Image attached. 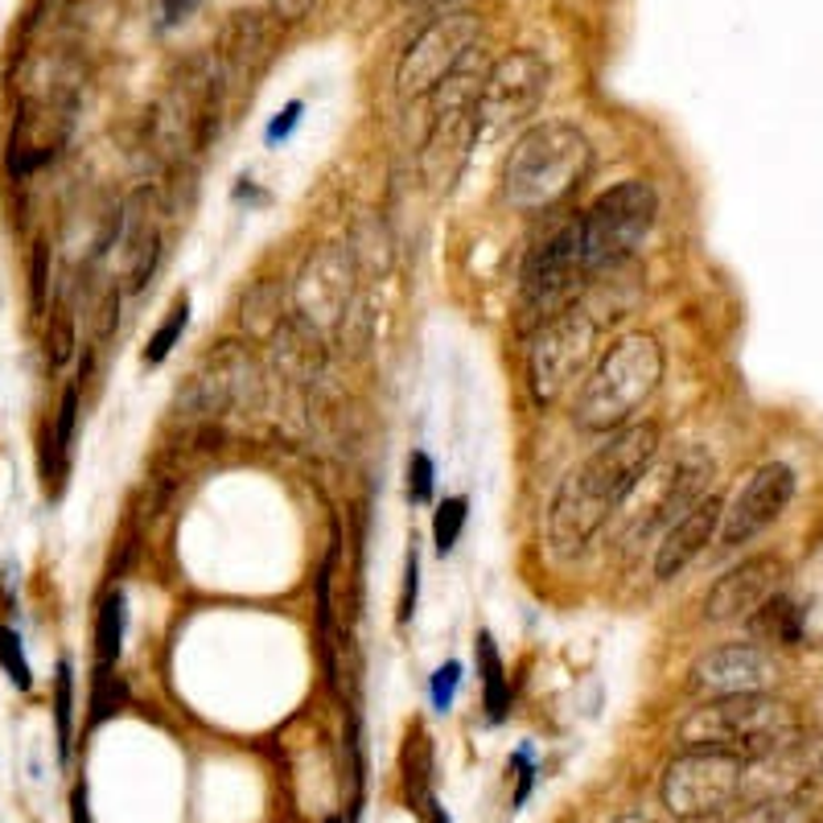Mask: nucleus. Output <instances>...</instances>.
I'll use <instances>...</instances> for the list:
<instances>
[{
    "instance_id": "obj_2",
    "label": "nucleus",
    "mask_w": 823,
    "mask_h": 823,
    "mask_svg": "<svg viewBox=\"0 0 823 823\" xmlns=\"http://www.w3.org/2000/svg\"><path fill=\"white\" fill-rule=\"evenodd\" d=\"M589 137L568 120H544L515 137L502 161V198L523 215H540L564 203L589 177Z\"/></svg>"
},
{
    "instance_id": "obj_13",
    "label": "nucleus",
    "mask_w": 823,
    "mask_h": 823,
    "mask_svg": "<svg viewBox=\"0 0 823 823\" xmlns=\"http://www.w3.org/2000/svg\"><path fill=\"white\" fill-rule=\"evenodd\" d=\"M775 659L761 651L758 642H725L692 663V687L708 692V696L761 692L766 684H775Z\"/></svg>"
},
{
    "instance_id": "obj_30",
    "label": "nucleus",
    "mask_w": 823,
    "mask_h": 823,
    "mask_svg": "<svg viewBox=\"0 0 823 823\" xmlns=\"http://www.w3.org/2000/svg\"><path fill=\"white\" fill-rule=\"evenodd\" d=\"M737 823H799V815L787 803H761V808L746 811Z\"/></svg>"
},
{
    "instance_id": "obj_21",
    "label": "nucleus",
    "mask_w": 823,
    "mask_h": 823,
    "mask_svg": "<svg viewBox=\"0 0 823 823\" xmlns=\"http://www.w3.org/2000/svg\"><path fill=\"white\" fill-rule=\"evenodd\" d=\"M469 519V498L466 495H450L436 502L433 511V548L436 556H450L453 548L462 544V531H466Z\"/></svg>"
},
{
    "instance_id": "obj_35",
    "label": "nucleus",
    "mask_w": 823,
    "mask_h": 823,
    "mask_svg": "<svg viewBox=\"0 0 823 823\" xmlns=\"http://www.w3.org/2000/svg\"><path fill=\"white\" fill-rule=\"evenodd\" d=\"M433 4H453V0H433Z\"/></svg>"
},
{
    "instance_id": "obj_33",
    "label": "nucleus",
    "mask_w": 823,
    "mask_h": 823,
    "mask_svg": "<svg viewBox=\"0 0 823 823\" xmlns=\"http://www.w3.org/2000/svg\"><path fill=\"white\" fill-rule=\"evenodd\" d=\"M433 808H436V803H433ZM433 823H450V815H445V811L436 808V811H433Z\"/></svg>"
},
{
    "instance_id": "obj_24",
    "label": "nucleus",
    "mask_w": 823,
    "mask_h": 823,
    "mask_svg": "<svg viewBox=\"0 0 823 823\" xmlns=\"http://www.w3.org/2000/svg\"><path fill=\"white\" fill-rule=\"evenodd\" d=\"M0 671L13 680V687H21V692H30L33 687V668L30 659H25V642H21V635H17L13 626H0Z\"/></svg>"
},
{
    "instance_id": "obj_23",
    "label": "nucleus",
    "mask_w": 823,
    "mask_h": 823,
    "mask_svg": "<svg viewBox=\"0 0 823 823\" xmlns=\"http://www.w3.org/2000/svg\"><path fill=\"white\" fill-rule=\"evenodd\" d=\"M128 700V687L120 675H111L108 668H95V680H91V725H104L108 716H116L124 708Z\"/></svg>"
},
{
    "instance_id": "obj_5",
    "label": "nucleus",
    "mask_w": 823,
    "mask_h": 823,
    "mask_svg": "<svg viewBox=\"0 0 823 823\" xmlns=\"http://www.w3.org/2000/svg\"><path fill=\"white\" fill-rule=\"evenodd\" d=\"M654 215H659V198H654L651 182H642V177L618 182L614 189L597 194L589 210L573 223L585 272L597 277V272H614L626 264L642 248V239L651 235Z\"/></svg>"
},
{
    "instance_id": "obj_9",
    "label": "nucleus",
    "mask_w": 823,
    "mask_h": 823,
    "mask_svg": "<svg viewBox=\"0 0 823 823\" xmlns=\"http://www.w3.org/2000/svg\"><path fill=\"white\" fill-rule=\"evenodd\" d=\"M589 277L581 264V248H576V227L568 223L548 243L531 251L528 268H523V284H519V313L523 326H544L556 313L576 305V289Z\"/></svg>"
},
{
    "instance_id": "obj_29",
    "label": "nucleus",
    "mask_w": 823,
    "mask_h": 823,
    "mask_svg": "<svg viewBox=\"0 0 823 823\" xmlns=\"http://www.w3.org/2000/svg\"><path fill=\"white\" fill-rule=\"evenodd\" d=\"M301 111H305V104H301V99H293V104H289L284 111H277V120H272V124H268V132H264L268 144H280V140H289V132L301 124Z\"/></svg>"
},
{
    "instance_id": "obj_8",
    "label": "nucleus",
    "mask_w": 823,
    "mask_h": 823,
    "mask_svg": "<svg viewBox=\"0 0 823 823\" xmlns=\"http://www.w3.org/2000/svg\"><path fill=\"white\" fill-rule=\"evenodd\" d=\"M481 21L474 13H441L433 17L424 30L408 42L404 58L396 66V87L404 99H420V95L436 91L441 83H450L462 63L469 58V50L478 42Z\"/></svg>"
},
{
    "instance_id": "obj_32",
    "label": "nucleus",
    "mask_w": 823,
    "mask_h": 823,
    "mask_svg": "<svg viewBox=\"0 0 823 823\" xmlns=\"http://www.w3.org/2000/svg\"><path fill=\"white\" fill-rule=\"evenodd\" d=\"M165 4V25H177V21H186L194 9H198V0H161Z\"/></svg>"
},
{
    "instance_id": "obj_28",
    "label": "nucleus",
    "mask_w": 823,
    "mask_h": 823,
    "mask_svg": "<svg viewBox=\"0 0 823 823\" xmlns=\"http://www.w3.org/2000/svg\"><path fill=\"white\" fill-rule=\"evenodd\" d=\"M511 766L515 775H519V791H515V808H523L528 803V794H531V787H535V761H531V746H519L511 754Z\"/></svg>"
},
{
    "instance_id": "obj_11",
    "label": "nucleus",
    "mask_w": 823,
    "mask_h": 823,
    "mask_svg": "<svg viewBox=\"0 0 823 823\" xmlns=\"http://www.w3.org/2000/svg\"><path fill=\"white\" fill-rule=\"evenodd\" d=\"M794 486H799V478H794L791 466H782V462L761 466L758 474L746 481V490H737L733 507L725 511V519H721V544L741 548V544H749L754 535H761L770 523H778L782 511L791 507Z\"/></svg>"
},
{
    "instance_id": "obj_10",
    "label": "nucleus",
    "mask_w": 823,
    "mask_h": 823,
    "mask_svg": "<svg viewBox=\"0 0 823 823\" xmlns=\"http://www.w3.org/2000/svg\"><path fill=\"white\" fill-rule=\"evenodd\" d=\"M737 791H741V758L716 754V749H687L663 775V803L680 820L729 808Z\"/></svg>"
},
{
    "instance_id": "obj_1",
    "label": "nucleus",
    "mask_w": 823,
    "mask_h": 823,
    "mask_svg": "<svg viewBox=\"0 0 823 823\" xmlns=\"http://www.w3.org/2000/svg\"><path fill=\"white\" fill-rule=\"evenodd\" d=\"M659 457V424L635 420L593 453L585 466H576L560 481L556 498L548 507V544L560 556H581L593 544V535L606 528L609 515L626 507V498L638 490V481L651 474Z\"/></svg>"
},
{
    "instance_id": "obj_12",
    "label": "nucleus",
    "mask_w": 823,
    "mask_h": 823,
    "mask_svg": "<svg viewBox=\"0 0 823 823\" xmlns=\"http://www.w3.org/2000/svg\"><path fill=\"white\" fill-rule=\"evenodd\" d=\"M782 576H787V564H782V556H775V552L741 560L737 568H729V573L708 589V597H704V618L708 621L749 618L761 602H770V597L782 589Z\"/></svg>"
},
{
    "instance_id": "obj_15",
    "label": "nucleus",
    "mask_w": 823,
    "mask_h": 823,
    "mask_svg": "<svg viewBox=\"0 0 823 823\" xmlns=\"http://www.w3.org/2000/svg\"><path fill=\"white\" fill-rule=\"evenodd\" d=\"M721 519H725V507H721V498L716 495H704L692 511L680 515V519L663 531V540H659V552H654V576H659V581H671V576L684 573L687 564H692L704 548L713 544Z\"/></svg>"
},
{
    "instance_id": "obj_20",
    "label": "nucleus",
    "mask_w": 823,
    "mask_h": 823,
    "mask_svg": "<svg viewBox=\"0 0 823 823\" xmlns=\"http://www.w3.org/2000/svg\"><path fill=\"white\" fill-rule=\"evenodd\" d=\"M189 326V296L182 293L177 301L170 305V313H165V322L153 329V338H149V346H144V367H161L165 358L173 355V346L182 343V334H186Z\"/></svg>"
},
{
    "instance_id": "obj_3",
    "label": "nucleus",
    "mask_w": 823,
    "mask_h": 823,
    "mask_svg": "<svg viewBox=\"0 0 823 823\" xmlns=\"http://www.w3.org/2000/svg\"><path fill=\"white\" fill-rule=\"evenodd\" d=\"M663 383V346L654 334H626L593 362L573 400V420L585 433H618L651 404Z\"/></svg>"
},
{
    "instance_id": "obj_4",
    "label": "nucleus",
    "mask_w": 823,
    "mask_h": 823,
    "mask_svg": "<svg viewBox=\"0 0 823 823\" xmlns=\"http://www.w3.org/2000/svg\"><path fill=\"white\" fill-rule=\"evenodd\" d=\"M799 721H794L791 704L761 692H741V696H713L700 708L680 721V741L687 749H716L729 758H761L787 746Z\"/></svg>"
},
{
    "instance_id": "obj_31",
    "label": "nucleus",
    "mask_w": 823,
    "mask_h": 823,
    "mask_svg": "<svg viewBox=\"0 0 823 823\" xmlns=\"http://www.w3.org/2000/svg\"><path fill=\"white\" fill-rule=\"evenodd\" d=\"M272 9H277L280 21H301L313 9V0H272Z\"/></svg>"
},
{
    "instance_id": "obj_7",
    "label": "nucleus",
    "mask_w": 823,
    "mask_h": 823,
    "mask_svg": "<svg viewBox=\"0 0 823 823\" xmlns=\"http://www.w3.org/2000/svg\"><path fill=\"white\" fill-rule=\"evenodd\" d=\"M548 63L535 54V50H511L502 54L481 87L474 91V104H469V144H481V140H498L523 128L540 111L548 95Z\"/></svg>"
},
{
    "instance_id": "obj_6",
    "label": "nucleus",
    "mask_w": 823,
    "mask_h": 823,
    "mask_svg": "<svg viewBox=\"0 0 823 823\" xmlns=\"http://www.w3.org/2000/svg\"><path fill=\"white\" fill-rule=\"evenodd\" d=\"M597 338H602V326L581 305H568L564 313H556L552 322H544V326L535 329V338L528 346L531 400L540 408H552L573 388H581L585 375L593 371Z\"/></svg>"
},
{
    "instance_id": "obj_19",
    "label": "nucleus",
    "mask_w": 823,
    "mask_h": 823,
    "mask_svg": "<svg viewBox=\"0 0 823 823\" xmlns=\"http://www.w3.org/2000/svg\"><path fill=\"white\" fill-rule=\"evenodd\" d=\"M75 424H78V388L63 391L58 404V424H54V495H63V481L71 474V450H75Z\"/></svg>"
},
{
    "instance_id": "obj_26",
    "label": "nucleus",
    "mask_w": 823,
    "mask_h": 823,
    "mask_svg": "<svg viewBox=\"0 0 823 823\" xmlns=\"http://www.w3.org/2000/svg\"><path fill=\"white\" fill-rule=\"evenodd\" d=\"M416 602H420V548H416V540H412V548H408V556H404L400 606H396V621H400V626H408V621L416 618Z\"/></svg>"
},
{
    "instance_id": "obj_25",
    "label": "nucleus",
    "mask_w": 823,
    "mask_h": 823,
    "mask_svg": "<svg viewBox=\"0 0 823 823\" xmlns=\"http://www.w3.org/2000/svg\"><path fill=\"white\" fill-rule=\"evenodd\" d=\"M408 498L416 502V507H429L433 502V490H436V466L433 457L424 450H412L408 453Z\"/></svg>"
},
{
    "instance_id": "obj_16",
    "label": "nucleus",
    "mask_w": 823,
    "mask_h": 823,
    "mask_svg": "<svg viewBox=\"0 0 823 823\" xmlns=\"http://www.w3.org/2000/svg\"><path fill=\"white\" fill-rule=\"evenodd\" d=\"M474 659H478V675H481L486 721L498 725V721H507V708H511V680H507V668H502V654H498L490 630H478V638H474Z\"/></svg>"
},
{
    "instance_id": "obj_18",
    "label": "nucleus",
    "mask_w": 823,
    "mask_h": 823,
    "mask_svg": "<svg viewBox=\"0 0 823 823\" xmlns=\"http://www.w3.org/2000/svg\"><path fill=\"white\" fill-rule=\"evenodd\" d=\"M124 621H128V609H124V593L111 589L99 606V618H95V668H116V659L124 651Z\"/></svg>"
},
{
    "instance_id": "obj_14",
    "label": "nucleus",
    "mask_w": 823,
    "mask_h": 823,
    "mask_svg": "<svg viewBox=\"0 0 823 823\" xmlns=\"http://www.w3.org/2000/svg\"><path fill=\"white\" fill-rule=\"evenodd\" d=\"M293 301L296 313L313 329L334 326L346 313V301H350V264H346L343 251L322 248L317 256H310V264L301 268V277H296Z\"/></svg>"
},
{
    "instance_id": "obj_22",
    "label": "nucleus",
    "mask_w": 823,
    "mask_h": 823,
    "mask_svg": "<svg viewBox=\"0 0 823 823\" xmlns=\"http://www.w3.org/2000/svg\"><path fill=\"white\" fill-rule=\"evenodd\" d=\"M54 725H58V761H66L71 758V737H75V671L66 659L54 675Z\"/></svg>"
},
{
    "instance_id": "obj_34",
    "label": "nucleus",
    "mask_w": 823,
    "mask_h": 823,
    "mask_svg": "<svg viewBox=\"0 0 823 823\" xmlns=\"http://www.w3.org/2000/svg\"><path fill=\"white\" fill-rule=\"evenodd\" d=\"M618 823H651V820H642V815H626V820H618Z\"/></svg>"
},
{
    "instance_id": "obj_17",
    "label": "nucleus",
    "mask_w": 823,
    "mask_h": 823,
    "mask_svg": "<svg viewBox=\"0 0 823 823\" xmlns=\"http://www.w3.org/2000/svg\"><path fill=\"white\" fill-rule=\"evenodd\" d=\"M746 621H749V635L766 638V642L794 647V642L803 638V609L794 606L787 593H775L770 602H761Z\"/></svg>"
},
{
    "instance_id": "obj_27",
    "label": "nucleus",
    "mask_w": 823,
    "mask_h": 823,
    "mask_svg": "<svg viewBox=\"0 0 823 823\" xmlns=\"http://www.w3.org/2000/svg\"><path fill=\"white\" fill-rule=\"evenodd\" d=\"M457 687H462V663L450 659L433 671V684H429V696H433V713H450L453 700H457Z\"/></svg>"
}]
</instances>
